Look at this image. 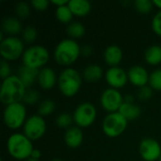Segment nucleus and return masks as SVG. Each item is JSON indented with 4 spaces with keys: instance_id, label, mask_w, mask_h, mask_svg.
Here are the masks:
<instances>
[{
    "instance_id": "nucleus-1",
    "label": "nucleus",
    "mask_w": 161,
    "mask_h": 161,
    "mask_svg": "<svg viewBox=\"0 0 161 161\" xmlns=\"http://www.w3.org/2000/svg\"><path fill=\"white\" fill-rule=\"evenodd\" d=\"M26 88L18 75H11L2 81L0 88V101L8 106L23 102Z\"/></svg>"
},
{
    "instance_id": "nucleus-2",
    "label": "nucleus",
    "mask_w": 161,
    "mask_h": 161,
    "mask_svg": "<svg viewBox=\"0 0 161 161\" xmlns=\"http://www.w3.org/2000/svg\"><path fill=\"white\" fill-rule=\"evenodd\" d=\"M7 150L11 158L17 160H26L34 150L32 142L24 133H14L7 141Z\"/></svg>"
},
{
    "instance_id": "nucleus-3",
    "label": "nucleus",
    "mask_w": 161,
    "mask_h": 161,
    "mask_svg": "<svg viewBox=\"0 0 161 161\" xmlns=\"http://www.w3.org/2000/svg\"><path fill=\"white\" fill-rule=\"evenodd\" d=\"M81 54V48L75 40L64 39L60 41L54 51L56 62L61 66H69L75 63Z\"/></svg>"
},
{
    "instance_id": "nucleus-4",
    "label": "nucleus",
    "mask_w": 161,
    "mask_h": 161,
    "mask_svg": "<svg viewBox=\"0 0 161 161\" xmlns=\"http://www.w3.org/2000/svg\"><path fill=\"white\" fill-rule=\"evenodd\" d=\"M82 86V75L74 68H65L58 76V87L65 97L75 96Z\"/></svg>"
},
{
    "instance_id": "nucleus-5",
    "label": "nucleus",
    "mask_w": 161,
    "mask_h": 161,
    "mask_svg": "<svg viewBox=\"0 0 161 161\" xmlns=\"http://www.w3.org/2000/svg\"><path fill=\"white\" fill-rule=\"evenodd\" d=\"M26 119V108L24 103L21 102L6 106L3 112V121L8 128L17 130L24 126Z\"/></svg>"
},
{
    "instance_id": "nucleus-6",
    "label": "nucleus",
    "mask_w": 161,
    "mask_h": 161,
    "mask_svg": "<svg viewBox=\"0 0 161 161\" xmlns=\"http://www.w3.org/2000/svg\"><path fill=\"white\" fill-rule=\"evenodd\" d=\"M50 58L49 51L42 45H32L25 50L22 57L23 65L41 70L44 68L45 64Z\"/></svg>"
},
{
    "instance_id": "nucleus-7",
    "label": "nucleus",
    "mask_w": 161,
    "mask_h": 161,
    "mask_svg": "<svg viewBox=\"0 0 161 161\" xmlns=\"http://www.w3.org/2000/svg\"><path fill=\"white\" fill-rule=\"evenodd\" d=\"M25 45L22 39L15 36H8L0 42V55L2 59L13 61L23 57Z\"/></svg>"
},
{
    "instance_id": "nucleus-8",
    "label": "nucleus",
    "mask_w": 161,
    "mask_h": 161,
    "mask_svg": "<svg viewBox=\"0 0 161 161\" xmlns=\"http://www.w3.org/2000/svg\"><path fill=\"white\" fill-rule=\"evenodd\" d=\"M128 121L119 112L108 113L103 120L102 130L108 138H118L126 129Z\"/></svg>"
},
{
    "instance_id": "nucleus-9",
    "label": "nucleus",
    "mask_w": 161,
    "mask_h": 161,
    "mask_svg": "<svg viewBox=\"0 0 161 161\" xmlns=\"http://www.w3.org/2000/svg\"><path fill=\"white\" fill-rule=\"evenodd\" d=\"M97 117L96 108L90 102H84L77 106L73 114L74 123L80 128L91 126Z\"/></svg>"
},
{
    "instance_id": "nucleus-10",
    "label": "nucleus",
    "mask_w": 161,
    "mask_h": 161,
    "mask_svg": "<svg viewBox=\"0 0 161 161\" xmlns=\"http://www.w3.org/2000/svg\"><path fill=\"white\" fill-rule=\"evenodd\" d=\"M46 132V123L39 114L28 117L23 126V133L31 142L40 140Z\"/></svg>"
},
{
    "instance_id": "nucleus-11",
    "label": "nucleus",
    "mask_w": 161,
    "mask_h": 161,
    "mask_svg": "<svg viewBox=\"0 0 161 161\" xmlns=\"http://www.w3.org/2000/svg\"><path fill=\"white\" fill-rule=\"evenodd\" d=\"M123 103L124 96L122 95L121 92L116 89L108 88L105 90L100 97L101 107L108 113L118 112Z\"/></svg>"
},
{
    "instance_id": "nucleus-12",
    "label": "nucleus",
    "mask_w": 161,
    "mask_h": 161,
    "mask_svg": "<svg viewBox=\"0 0 161 161\" xmlns=\"http://www.w3.org/2000/svg\"><path fill=\"white\" fill-rule=\"evenodd\" d=\"M140 155L145 161L159 160L161 157V146L154 139H144L141 142L139 147Z\"/></svg>"
},
{
    "instance_id": "nucleus-13",
    "label": "nucleus",
    "mask_w": 161,
    "mask_h": 161,
    "mask_svg": "<svg viewBox=\"0 0 161 161\" xmlns=\"http://www.w3.org/2000/svg\"><path fill=\"white\" fill-rule=\"evenodd\" d=\"M105 78L108 86L116 90L124 88L128 81L127 73L119 66L108 68L106 72Z\"/></svg>"
},
{
    "instance_id": "nucleus-14",
    "label": "nucleus",
    "mask_w": 161,
    "mask_h": 161,
    "mask_svg": "<svg viewBox=\"0 0 161 161\" xmlns=\"http://www.w3.org/2000/svg\"><path fill=\"white\" fill-rule=\"evenodd\" d=\"M127 75H128V81L133 86L138 87L140 89L142 87H145V86H147V84H149L150 75L148 74L146 69L141 65L132 66L128 70Z\"/></svg>"
},
{
    "instance_id": "nucleus-15",
    "label": "nucleus",
    "mask_w": 161,
    "mask_h": 161,
    "mask_svg": "<svg viewBox=\"0 0 161 161\" xmlns=\"http://www.w3.org/2000/svg\"><path fill=\"white\" fill-rule=\"evenodd\" d=\"M38 84L41 89L44 91H49L58 84V76L55 71L49 67H44L39 71L38 75Z\"/></svg>"
},
{
    "instance_id": "nucleus-16",
    "label": "nucleus",
    "mask_w": 161,
    "mask_h": 161,
    "mask_svg": "<svg viewBox=\"0 0 161 161\" xmlns=\"http://www.w3.org/2000/svg\"><path fill=\"white\" fill-rule=\"evenodd\" d=\"M84 140L83 131L78 126H71L68 128L64 135V142L70 148L75 149L79 147Z\"/></svg>"
},
{
    "instance_id": "nucleus-17",
    "label": "nucleus",
    "mask_w": 161,
    "mask_h": 161,
    "mask_svg": "<svg viewBox=\"0 0 161 161\" xmlns=\"http://www.w3.org/2000/svg\"><path fill=\"white\" fill-rule=\"evenodd\" d=\"M123 59V50L116 44L108 46L104 51V60L110 67H117Z\"/></svg>"
},
{
    "instance_id": "nucleus-18",
    "label": "nucleus",
    "mask_w": 161,
    "mask_h": 161,
    "mask_svg": "<svg viewBox=\"0 0 161 161\" xmlns=\"http://www.w3.org/2000/svg\"><path fill=\"white\" fill-rule=\"evenodd\" d=\"M40 70L32 69L29 67H26L25 65H22L18 70V77L23 82L25 87L26 89H29L37 80H38V75Z\"/></svg>"
},
{
    "instance_id": "nucleus-19",
    "label": "nucleus",
    "mask_w": 161,
    "mask_h": 161,
    "mask_svg": "<svg viewBox=\"0 0 161 161\" xmlns=\"http://www.w3.org/2000/svg\"><path fill=\"white\" fill-rule=\"evenodd\" d=\"M68 7L76 17H85L92 10V4L88 0H70Z\"/></svg>"
},
{
    "instance_id": "nucleus-20",
    "label": "nucleus",
    "mask_w": 161,
    "mask_h": 161,
    "mask_svg": "<svg viewBox=\"0 0 161 161\" xmlns=\"http://www.w3.org/2000/svg\"><path fill=\"white\" fill-rule=\"evenodd\" d=\"M23 26L20 20L16 17H6L2 22V32L9 36L17 35L23 32Z\"/></svg>"
},
{
    "instance_id": "nucleus-21",
    "label": "nucleus",
    "mask_w": 161,
    "mask_h": 161,
    "mask_svg": "<svg viewBox=\"0 0 161 161\" xmlns=\"http://www.w3.org/2000/svg\"><path fill=\"white\" fill-rule=\"evenodd\" d=\"M118 112L129 122V121H134L138 119L142 113V109L134 102L133 103L124 102Z\"/></svg>"
},
{
    "instance_id": "nucleus-22",
    "label": "nucleus",
    "mask_w": 161,
    "mask_h": 161,
    "mask_svg": "<svg viewBox=\"0 0 161 161\" xmlns=\"http://www.w3.org/2000/svg\"><path fill=\"white\" fill-rule=\"evenodd\" d=\"M104 75V71L101 66L97 64H90L85 67L82 77L90 83H95L99 81Z\"/></svg>"
},
{
    "instance_id": "nucleus-23",
    "label": "nucleus",
    "mask_w": 161,
    "mask_h": 161,
    "mask_svg": "<svg viewBox=\"0 0 161 161\" xmlns=\"http://www.w3.org/2000/svg\"><path fill=\"white\" fill-rule=\"evenodd\" d=\"M145 61L149 65H158L161 63V46L159 45H151L148 47L144 53Z\"/></svg>"
},
{
    "instance_id": "nucleus-24",
    "label": "nucleus",
    "mask_w": 161,
    "mask_h": 161,
    "mask_svg": "<svg viewBox=\"0 0 161 161\" xmlns=\"http://www.w3.org/2000/svg\"><path fill=\"white\" fill-rule=\"evenodd\" d=\"M86 28L83 24L79 22H72L66 27V33L72 40L80 39L85 35Z\"/></svg>"
},
{
    "instance_id": "nucleus-25",
    "label": "nucleus",
    "mask_w": 161,
    "mask_h": 161,
    "mask_svg": "<svg viewBox=\"0 0 161 161\" xmlns=\"http://www.w3.org/2000/svg\"><path fill=\"white\" fill-rule=\"evenodd\" d=\"M73 17H74V14L71 11L68 5L57 8V9H56V18L59 23L69 25V24L72 23Z\"/></svg>"
},
{
    "instance_id": "nucleus-26",
    "label": "nucleus",
    "mask_w": 161,
    "mask_h": 161,
    "mask_svg": "<svg viewBox=\"0 0 161 161\" xmlns=\"http://www.w3.org/2000/svg\"><path fill=\"white\" fill-rule=\"evenodd\" d=\"M56 109V104L52 100L42 101L38 108V114L42 117H46L51 115Z\"/></svg>"
},
{
    "instance_id": "nucleus-27",
    "label": "nucleus",
    "mask_w": 161,
    "mask_h": 161,
    "mask_svg": "<svg viewBox=\"0 0 161 161\" xmlns=\"http://www.w3.org/2000/svg\"><path fill=\"white\" fill-rule=\"evenodd\" d=\"M73 123H74L73 116L68 114V113H65V112L59 114L56 119V124H57L58 127L63 128V129H66V130L71 127Z\"/></svg>"
},
{
    "instance_id": "nucleus-28",
    "label": "nucleus",
    "mask_w": 161,
    "mask_h": 161,
    "mask_svg": "<svg viewBox=\"0 0 161 161\" xmlns=\"http://www.w3.org/2000/svg\"><path fill=\"white\" fill-rule=\"evenodd\" d=\"M37 35H38L37 29L34 26L28 25L25 28H24L22 32V40L25 43H32L37 39Z\"/></svg>"
},
{
    "instance_id": "nucleus-29",
    "label": "nucleus",
    "mask_w": 161,
    "mask_h": 161,
    "mask_svg": "<svg viewBox=\"0 0 161 161\" xmlns=\"http://www.w3.org/2000/svg\"><path fill=\"white\" fill-rule=\"evenodd\" d=\"M149 86L155 90L161 92V69L155 70L149 77Z\"/></svg>"
},
{
    "instance_id": "nucleus-30",
    "label": "nucleus",
    "mask_w": 161,
    "mask_h": 161,
    "mask_svg": "<svg viewBox=\"0 0 161 161\" xmlns=\"http://www.w3.org/2000/svg\"><path fill=\"white\" fill-rule=\"evenodd\" d=\"M135 8L136 9L142 14H147L149 13L152 8H153V1H149V0H136L134 2Z\"/></svg>"
},
{
    "instance_id": "nucleus-31",
    "label": "nucleus",
    "mask_w": 161,
    "mask_h": 161,
    "mask_svg": "<svg viewBox=\"0 0 161 161\" xmlns=\"http://www.w3.org/2000/svg\"><path fill=\"white\" fill-rule=\"evenodd\" d=\"M40 99V93L36 90L27 89L23 99V103L25 105H35Z\"/></svg>"
},
{
    "instance_id": "nucleus-32",
    "label": "nucleus",
    "mask_w": 161,
    "mask_h": 161,
    "mask_svg": "<svg viewBox=\"0 0 161 161\" xmlns=\"http://www.w3.org/2000/svg\"><path fill=\"white\" fill-rule=\"evenodd\" d=\"M15 13L19 18L25 19L30 14V6L25 2H20L15 6Z\"/></svg>"
},
{
    "instance_id": "nucleus-33",
    "label": "nucleus",
    "mask_w": 161,
    "mask_h": 161,
    "mask_svg": "<svg viewBox=\"0 0 161 161\" xmlns=\"http://www.w3.org/2000/svg\"><path fill=\"white\" fill-rule=\"evenodd\" d=\"M152 28L154 32L161 37V10L156 13L152 20Z\"/></svg>"
},
{
    "instance_id": "nucleus-34",
    "label": "nucleus",
    "mask_w": 161,
    "mask_h": 161,
    "mask_svg": "<svg viewBox=\"0 0 161 161\" xmlns=\"http://www.w3.org/2000/svg\"><path fill=\"white\" fill-rule=\"evenodd\" d=\"M9 75H11L10 65L8 64V61L2 59L0 62V76L4 80L5 78L8 77Z\"/></svg>"
},
{
    "instance_id": "nucleus-35",
    "label": "nucleus",
    "mask_w": 161,
    "mask_h": 161,
    "mask_svg": "<svg viewBox=\"0 0 161 161\" xmlns=\"http://www.w3.org/2000/svg\"><path fill=\"white\" fill-rule=\"evenodd\" d=\"M153 95V89L150 86H145L140 89L138 96L141 100L142 101H147L149 100Z\"/></svg>"
},
{
    "instance_id": "nucleus-36",
    "label": "nucleus",
    "mask_w": 161,
    "mask_h": 161,
    "mask_svg": "<svg viewBox=\"0 0 161 161\" xmlns=\"http://www.w3.org/2000/svg\"><path fill=\"white\" fill-rule=\"evenodd\" d=\"M49 4H50V2L48 0H33L30 3L31 7L34 9L39 10V11H43V10L47 9Z\"/></svg>"
},
{
    "instance_id": "nucleus-37",
    "label": "nucleus",
    "mask_w": 161,
    "mask_h": 161,
    "mask_svg": "<svg viewBox=\"0 0 161 161\" xmlns=\"http://www.w3.org/2000/svg\"><path fill=\"white\" fill-rule=\"evenodd\" d=\"M51 3L55 6L58 7H61V6H65V5H68L69 1L68 0H52Z\"/></svg>"
},
{
    "instance_id": "nucleus-38",
    "label": "nucleus",
    "mask_w": 161,
    "mask_h": 161,
    "mask_svg": "<svg viewBox=\"0 0 161 161\" xmlns=\"http://www.w3.org/2000/svg\"><path fill=\"white\" fill-rule=\"evenodd\" d=\"M81 52L84 56H90L92 53V48L90 45H86L81 49Z\"/></svg>"
},
{
    "instance_id": "nucleus-39",
    "label": "nucleus",
    "mask_w": 161,
    "mask_h": 161,
    "mask_svg": "<svg viewBox=\"0 0 161 161\" xmlns=\"http://www.w3.org/2000/svg\"><path fill=\"white\" fill-rule=\"evenodd\" d=\"M41 157H42V153H41V151L39 150V149H34L33 150V152H32V154H31V158H34V159H36V160H39L40 158H41Z\"/></svg>"
},
{
    "instance_id": "nucleus-40",
    "label": "nucleus",
    "mask_w": 161,
    "mask_h": 161,
    "mask_svg": "<svg viewBox=\"0 0 161 161\" xmlns=\"http://www.w3.org/2000/svg\"><path fill=\"white\" fill-rule=\"evenodd\" d=\"M153 4H154V6H156L157 8H158L161 10V0H154Z\"/></svg>"
},
{
    "instance_id": "nucleus-41",
    "label": "nucleus",
    "mask_w": 161,
    "mask_h": 161,
    "mask_svg": "<svg viewBox=\"0 0 161 161\" xmlns=\"http://www.w3.org/2000/svg\"><path fill=\"white\" fill-rule=\"evenodd\" d=\"M25 161H39V160H36V159H34V158H27L26 160Z\"/></svg>"
},
{
    "instance_id": "nucleus-42",
    "label": "nucleus",
    "mask_w": 161,
    "mask_h": 161,
    "mask_svg": "<svg viewBox=\"0 0 161 161\" xmlns=\"http://www.w3.org/2000/svg\"><path fill=\"white\" fill-rule=\"evenodd\" d=\"M52 161H62V160H60V159H54V160H52Z\"/></svg>"
},
{
    "instance_id": "nucleus-43",
    "label": "nucleus",
    "mask_w": 161,
    "mask_h": 161,
    "mask_svg": "<svg viewBox=\"0 0 161 161\" xmlns=\"http://www.w3.org/2000/svg\"><path fill=\"white\" fill-rule=\"evenodd\" d=\"M159 161H161V157H160V158H159Z\"/></svg>"
}]
</instances>
